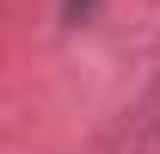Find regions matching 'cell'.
I'll use <instances>...</instances> for the list:
<instances>
[{
  "label": "cell",
  "mask_w": 160,
  "mask_h": 154,
  "mask_svg": "<svg viewBox=\"0 0 160 154\" xmlns=\"http://www.w3.org/2000/svg\"><path fill=\"white\" fill-rule=\"evenodd\" d=\"M80 6H86V0H74V13H80Z\"/></svg>",
  "instance_id": "6da1fadb"
}]
</instances>
